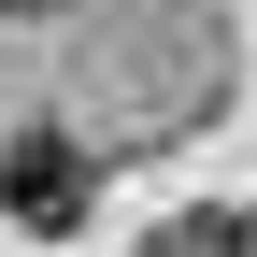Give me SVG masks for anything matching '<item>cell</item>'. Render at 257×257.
Segmentation results:
<instances>
[{
	"label": "cell",
	"mask_w": 257,
	"mask_h": 257,
	"mask_svg": "<svg viewBox=\"0 0 257 257\" xmlns=\"http://www.w3.org/2000/svg\"><path fill=\"white\" fill-rule=\"evenodd\" d=\"M86 200H100V172H86L72 128H15L0 143V214L15 229H86Z\"/></svg>",
	"instance_id": "1"
},
{
	"label": "cell",
	"mask_w": 257,
	"mask_h": 257,
	"mask_svg": "<svg viewBox=\"0 0 257 257\" xmlns=\"http://www.w3.org/2000/svg\"><path fill=\"white\" fill-rule=\"evenodd\" d=\"M157 257H229V229H172V243H157Z\"/></svg>",
	"instance_id": "2"
},
{
	"label": "cell",
	"mask_w": 257,
	"mask_h": 257,
	"mask_svg": "<svg viewBox=\"0 0 257 257\" xmlns=\"http://www.w3.org/2000/svg\"><path fill=\"white\" fill-rule=\"evenodd\" d=\"M0 15H43V0H0Z\"/></svg>",
	"instance_id": "3"
}]
</instances>
